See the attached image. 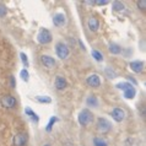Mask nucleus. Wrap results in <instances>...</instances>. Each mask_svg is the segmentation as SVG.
<instances>
[{
	"instance_id": "72a5a7b5",
	"label": "nucleus",
	"mask_w": 146,
	"mask_h": 146,
	"mask_svg": "<svg viewBox=\"0 0 146 146\" xmlns=\"http://www.w3.org/2000/svg\"><path fill=\"white\" fill-rule=\"evenodd\" d=\"M44 146H50V145H49V144H46V145H44Z\"/></svg>"
},
{
	"instance_id": "f03ea898",
	"label": "nucleus",
	"mask_w": 146,
	"mask_h": 146,
	"mask_svg": "<svg viewBox=\"0 0 146 146\" xmlns=\"http://www.w3.org/2000/svg\"><path fill=\"white\" fill-rule=\"evenodd\" d=\"M96 128L100 133L106 134L112 129V124L109 123L106 118H98L97 119V123H96Z\"/></svg>"
},
{
	"instance_id": "cd10ccee",
	"label": "nucleus",
	"mask_w": 146,
	"mask_h": 146,
	"mask_svg": "<svg viewBox=\"0 0 146 146\" xmlns=\"http://www.w3.org/2000/svg\"><path fill=\"white\" fill-rule=\"evenodd\" d=\"M7 14V10H6V7L4 6V5H0V17H4Z\"/></svg>"
},
{
	"instance_id": "6e6552de",
	"label": "nucleus",
	"mask_w": 146,
	"mask_h": 146,
	"mask_svg": "<svg viewBox=\"0 0 146 146\" xmlns=\"http://www.w3.org/2000/svg\"><path fill=\"white\" fill-rule=\"evenodd\" d=\"M86 84L88 85L90 87H100L101 86V79L97 74H91L90 76H87L86 79Z\"/></svg>"
},
{
	"instance_id": "f3484780",
	"label": "nucleus",
	"mask_w": 146,
	"mask_h": 146,
	"mask_svg": "<svg viewBox=\"0 0 146 146\" xmlns=\"http://www.w3.org/2000/svg\"><path fill=\"white\" fill-rule=\"evenodd\" d=\"M108 49H109V52H111L112 54H119L121 52V47L119 46V44H117V43H111Z\"/></svg>"
},
{
	"instance_id": "4be33fe9",
	"label": "nucleus",
	"mask_w": 146,
	"mask_h": 146,
	"mask_svg": "<svg viewBox=\"0 0 146 146\" xmlns=\"http://www.w3.org/2000/svg\"><path fill=\"white\" fill-rule=\"evenodd\" d=\"M92 56H93V59L95 60H97V62H102L103 60V55H102V53L101 52H98V50H92Z\"/></svg>"
},
{
	"instance_id": "c756f323",
	"label": "nucleus",
	"mask_w": 146,
	"mask_h": 146,
	"mask_svg": "<svg viewBox=\"0 0 146 146\" xmlns=\"http://www.w3.org/2000/svg\"><path fill=\"white\" fill-rule=\"evenodd\" d=\"M108 1L107 0H98V1H95V5H98V6H103V5H107Z\"/></svg>"
},
{
	"instance_id": "412c9836",
	"label": "nucleus",
	"mask_w": 146,
	"mask_h": 146,
	"mask_svg": "<svg viewBox=\"0 0 146 146\" xmlns=\"http://www.w3.org/2000/svg\"><path fill=\"white\" fill-rule=\"evenodd\" d=\"M36 100L38 101L40 103H52V98L48 96H37L36 97Z\"/></svg>"
},
{
	"instance_id": "dca6fc26",
	"label": "nucleus",
	"mask_w": 146,
	"mask_h": 146,
	"mask_svg": "<svg viewBox=\"0 0 146 146\" xmlns=\"http://www.w3.org/2000/svg\"><path fill=\"white\" fill-rule=\"evenodd\" d=\"M25 113H26V114H27L28 117H30V118H31L32 120L35 121V123H38L39 117H38L37 114H36V112H33L31 108H26V109H25Z\"/></svg>"
},
{
	"instance_id": "6ab92c4d",
	"label": "nucleus",
	"mask_w": 146,
	"mask_h": 146,
	"mask_svg": "<svg viewBox=\"0 0 146 146\" xmlns=\"http://www.w3.org/2000/svg\"><path fill=\"white\" fill-rule=\"evenodd\" d=\"M93 145L95 146H108V143L102 137H95L93 139Z\"/></svg>"
},
{
	"instance_id": "5701e85b",
	"label": "nucleus",
	"mask_w": 146,
	"mask_h": 146,
	"mask_svg": "<svg viewBox=\"0 0 146 146\" xmlns=\"http://www.w3.org/2000/svg\"><path fill=\"white\" fill-rule=\"evenodd\" d=\"M133 85L130 82H119L118 85H117V88H119V90L121 91H125V90H128L129 87H131Z\"/></svg>"
},
{
	"instance_id": "9b49d317",
	"label": "nucleus",
	"mask_w": 146,
	"mask_h": 146,
	"mask_svg": "<svg viewBox=\"0 0 146 146\" xmlns=\"http://www.w3.org/2000/svg\"><path fill=\"white\" fill-rule=\"evenodd\" d=\"M40 62H42L43 65L46 68H48V69H52L55 65L54 58H52V56H49V55H42L40 56Z\"/></svg>"
},
{
	"instance_id": "4468645a",
	"label": "nucleus",
	"mask_w": 146,
	"mask_h": 146,
	"mask_svg": "<svg viewBox=\"0 0 146 146\" xmlns=\"http://www.w3.org/2000/svg\"><path fill=\"white\" fill-rule=\"evenodd\" d=\"M123 95H124V97H125L127 100H133L134 97L136 96V90H135V87H134V86L129 87L128 90L123 91Z\"/></svg>"
},
{
	"instance_id": "9d476101",
	"label": "nucleus",
	"mask_w": 146,
	"mask_h": 146,
	"mask_svg": "<svg viewBox=\"0 0 146 146\" xmlns=\"http://www.w3.org/2000/svg\"><path fill=\"white\" fill-rule=\"evenodd\" d=\"M129 66H130V70L136 72V74H140V72H143V70H144V63L140 62V60L131 62L130 64H129Z\"/></svg>"
},
{
	"instance_id": "20e7f679",
	"label": "nucleus",
	"mask_w": 146,
	"mask_h": 146,
	"mask_svg": "<svg viewBox=\"0 0 146 146\" xmlns=\"http://www.w3.org/2000/svg\"><path fill=\"white\" fill-rule=\"evenodd\" d=\"M55 53L60 59H66L69 56V48L66 47V44H64V43H56Z\"/></svg>"
},
{
	"instance_id": "a878e982",
	"label": "nucleus",
	"mask_w": 146,
	"mask_h": 146,
	"mask_svg": "<svg viewBox=\"0 0 146 146\" xmlns=\"http://www.w3.org/2000/svg\"><path fill=\"white\" fill-rule=\"evenodd\" d=\"M20 56H21V60L23 62V65H25V66H28V60H27V55H26L25 53H22V52H21V53H20Z\"/></svg>"
},
{
	"instance_id": "423d86ee",
	"label": "nucleus",
	"mask_w": 146,
	"mask_h": 146,
	"mask_svg": "<svg viewBox=\"0 0 146 146\" xmlns=\"http://www.w3.org/2000/svg\"><path fill=\"white\" fill-rule=\"evenodd\" d=\"M27 143H28V136L26 133H19L14 137L15 146H26Z\"/></svg>"
},
{
	"instance_id": "7c9ffc66",
	"label": "nucleus",
	"mask_w": 146,
	"mask_h": 146,
	"mask_svg": "<svg viewBox=\"0 0 146 146\" xmlns=\"http://www.w3.org/2000/svg\"><path fill=\"white\" fill-rule=\"evenodd\" d=\"M128 80H129V81H131L134 85H136V84H137V82H136V80H135V79H133L131 76H128Z\"/></svg>"
},
{
	"instance_id": "2f4dec72",
	"label": "nucleus",
	"mask_w": 146,
	"mask_h": 146,
	"mask_svg": "<svg viewBox=\"0 0 146 146\" xmlns=\"http://www.w3.org/2000/svg\"><path fill=\"white\" fill-rule=\"evenodd\" d=\"M79 44H80V47H81V48H82V49H84V50H86V47H84V43H82V42H81V40H79Z\"/></svg>"
},
{
	"instance_id": "393cba45",
	"label": "nucleus",
	"mask_w": 146,
	"mask_h": 146,
	"mask_svg": "<svg viewBox=\"0 0 146 146\" xmlns=\"http://www.w3.org/2000/svg\"><path fill=\"white\" fill-rule=\"evenodd\" d=\"M20 76H21V79L25 81V82H27L28 81V76H30V74H28V71L26 70V69H22L21 71H20Z\"/></svg>"
},
{
	"instance_id": "0eeeda50",
	"label": "nucleus",
	"mask_w": 146,
	"mask_h": 146,
	"mask_svg": "<svg viewBox=\"0 0 146 146\" xmlns=\"http://www.w3.org/2000/svg\"><path fill=\"white\" fill-rule=\"evenodd\" d=\"M16 103H17V101H16L15 97L11 96V95H6L1 98V104L5 108H14L16 106Z\"/></svg>"
},
{
	"instance_id": "bb28decb",
	"label": "nucleus",
	"mask_w": 146,
	"mask_h": 146,
	"mask_svg": "<svg viewBox=\"0 0 146 146\" xmlns=\"http://www.w3.org/2000/svg\"><path fill=\"white\" fill-rule=\"evenodd\" d=\"M136 5H137V7H139V9H141L143 11H145V6H146V1H145V0L137 1V3H136Z\"/></svg>"
},
{
	"instance_id": "a211bd4d",
	"label": "nucleus",
	"mask_w": 146,
	"mask_h": 146,
	"mask_svg": "<svg viewBox=\"0 0 146 146\" xmlns=\"http://www.w3.org/2000/svg\"><path fill=\"white\" fill-rule=\"evenodd\" d=\"M86 104L87 106H91V107H97L98 106V100H97L95 96H90L86 100Z\"/></svg>"
},
{
	"instance_id": "1a4fd4ad",
	"label": "nucleus",
	"mask_w": 146,
	"mask_h": 146,
	"mask_svg": "<svg viewBox=\"0 0 146 146\" xmlns=\"http://www.w3.org/2000/svg\"><path fill=\"white\" fill-rule=\"evenodd\" d=\"M65 22H66V17H65V15H64V14L59 13V14H55L54 15L53 23H54L56 27H63L64 25H65Z\"/></svg>"
},
{
	"instance_id": "39448f33",
	"label": "nucleus",
	"mask_w": 146,
	"mask_h": 146,
	"mask_svg": "<svg viewBox=\"0 0 146 146\" xmlns=\"http://www.w3.org/2000/svg\"><path fill=\"white\" fill-rule=\"evenodd\" d=\"M111 115H112V118L114 121H117V123H120V121H123L125 119V111L123 108H114L112 111L111 113Z\"/></svg>"
},
{
	"instance_id": "b1692460",
	"label": "nucleus",
	"mask_w": 146,
	"mask_h": 146,
	"mask_svg": "<svg viewBox=\"0 0 146 146\" xmlns=\"http://www.w3.org/2000/svg\"><path fill=\"white\" fill-rule=\"evenodd\" d=\"M104 72H106V75L108 76L109 79H115V78H117L115 71L113 70V69H111V68H106V70H104Z\"/></svg>"
},
{
	"instance_id": "f8f14e48",
	"label": "nucleus",
	"mask_w": 146,
	"mask_h": 146,
	"mask_svg": "<svg viewBox=\"0 0 146 146\" xmlns=\"http://www.w3.org/2000/svg\"><path fill=\"white\" fill-rule=\"evenodd\" d=\"M87 27L91 32H97L98 31V27H100V21L92 16V17H90L87 21Z\"/></svg>"
},
{
	"instance_id": "2eb2a0df",
	"label": "nucleus",
	"mask_w": 146,
	"mask_h": 146,
	"mask_svg": "<svg viewBox=\"0 0 146 146\" xmlns=\"http://www.w3.org/2000/svg\"><path fill=\"white\" fill-rule=\"evenodd\" d=\"M112 9H113V11H115V13H120V11L125 10V5L120 1H113L112 3Z\"/></svg>"
},
{
	"instance_id": "7ed1b4c3",
	"label": "nucleus",
	"mask_w": 146,
	"mask_h": 146,
	"mask_svg": "<svg viewBox=\"0 0 146 146\" xmlns=\"http://www.w3.org/2000/svg\"><path fill=\"white\" fill-rule=\"evenodd\" d=\"M52 33L46 28H42V30L39 31V33L37 36V42L39 44H48L52 42Z\"/></svg>"
},
{
	"instance_id": "aec40b11",
	"label": "nucleus",
	"mask_w": 146,
	"mask_h": 146,
	"mask_svg": "<svg viewBox=\"0 0 146 146\" xmlns=\"http://www.w3.org/2000/svg\"><path fill=\"white\" fill-rule=\"evenodd\" d=\"M55 121H58V118H56V117H52L50 120H49V123H48V125H47V128H46V131L47 133H50L52 131V129H53V125H54Z\"/></svg>"
},
{
	"instance_id": "c85d7f7f",
	"label": "nucleus",
	"mask_w": 146,
	"mask_h": 146,
	"mask_svg": "<svg viewBox=\"0 0 146 146\" xmlns=\"http://www.w3.org/2000/svg\"><path fill=\"white\" fill-rule=\"evenodd\" d=\"M10 86L13 87V88L16 87V80H15V76H14V75L10 76Z\"/></svg>"
},
{
	"instance_id": "f257e3e1",
	"label": "nucleus",
	"mask_w": 146,
	"mask_h": 146,
	"mask_svg": "<svg viewBox=\"0 0 146 146\" xmlns=\"http://www.w3.org/2000/svg\"><path fill=\"white\" fill-rule=\"evenodd\" d=\"M78 120L79 123L82 125V127H87V125H90L93 120V114L91 111H88V109H82L80 113H79V117H78Z\"/></svg>"
},
{
	"instance_id": "473e14b6",
	"label": "nucleus",
	"mask_w": 146,
	"mask_h": 146,
	"mask_svg": "<svg viewBox=\"0 0 146 146\" xmlns=\"http://www.w3.org/2000/svg\"><path fill=\"white\" fill-rule=\"evenodd\" d=\"M86 4H88V5H95V1H85Z\"/></svg>"
},
{
	"instance_id": "ddd939ff",
	"label": "nucleus",
	"mask_w": 146,
	"mask_h": 146,
	"mask_svg": "<svg viewBox=\"0 0 146 146\" xmlns=\"http://www.w3.org/2000/svg\"><path fill=\"white\" fill-rule=\"evenodd\" d=\"M54 86L56 90H64V88L68 86L65 78H63V76H56V79L54 81Z\"/></svg>"
}]
</instances>
